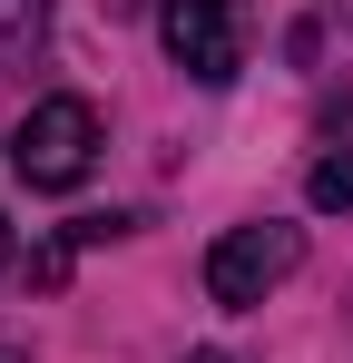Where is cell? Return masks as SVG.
<instances>
[{
  "instance_id": "6da1fadb",
  "label": "cell",
  "mask_w": 353,
  "mask_h": 363,
  "mask_svg": "<svg viewBox=\"0 0 353 363\" xmlns=\"http://www.w3.org/2000/svg\"><path fill=\"white\" fill-rule=\"evenodd\" d=\"M89 157H99V108H89L79 89L40 99L30 118L10 128V167H20L30 186H50V196H69V186L89 177Z\"/></svg>"
},
{
  "instance_id": "7a4b0ae2",
  "label": "cell",
  "mask_w": 353,
  "mask_h": 363,
  "mask_svg": "<svg viewBox=\"0 0 353 363\" xmlns=\"http://www.w3.org/2000/svg\"><path fill=\"white\" fill-rule=\"evenodd\" d=\"M294 265H304V226H226V236L206 245V295L226 304V314H245V304H265L275 285H285Z\"/></svg>"
},
{
  "instance_id": "3957f363",
  "label": "cell",
  "mask_w": 353,
  "mask_h": 363,
  "mask_svg": "<svg viewBox=\"0 0 353 363\" xmlns=\"http://www.w3.org/2000/svg\"><path fill=\"white\" fill-rule=\"evenodd\" d=\"M157 40L196 89H226L245 69V10L235 0H157Z\"/></svg>"
},
{
  "instance_id": "277c9868",
  "label": "cell",
  "mask_w": 353,
  "mask_h": 363,
  "mask_svg": "<svg viewBox=\"0 0 353 363\" xmlns=\"http://www.w3.org/2000/svg\"><path fill=\"white\" fill-rule=\"evenodd\" d=\"M40 30H50V0H0V60L10 69L40 50Z\"/></svg>"
},
{
  "instance_id": "5b68a950",
  "label": "cell",
  "mask_w": 353,
  "mask_h": 363,
  "mask_svg": "<svg viewBox=\"0 0 353 363\" xmlns=\"http://www.w3.org/2000/svg\"><path fill=\"white\" fill-rule=\"evenodd\" d=\"M304 196H314V206H353V147H344V157H314Z\"/></svg>"
},
{
  "instance_id": "8992f818",
  "label": "cell",
  "mask_w": 353,
  "mask_h": 363,
  "mask_svg": "<svg viewBox=\"0 0 353 363\" xmlns=\"http://www.w3.org/2000/svg\"><path fill=\"white\" fill-rule=\"evenodd\" d=\"M0 265H20V236H10V216H0Z\"/></svg>"
},
{
  "instance_id": "52a82bcc",
  "label": "cell",
  "mask_w": 353,
  "mask_h": 363,
  "mask_svg": "<svg viewBox=\"0 0 353 363\" xmlns=\"http://www.w3.org/2000/svg\"><path fill=\"white\" fill-rule=\"evenodd\" d=\"M186 363H235V354H216V344H206V354H186Z\"/></svg>"
},
{
  "instance_id": "ba28073f",
  "label": "cell",
  "mask_w": 353,
  "mask_h": 363,
  "mask_svg": "<svg viewBox=\"0 0 353 363\" xmlns=\"http://www.w3.org/2000/svg\"><path fill=\"white\" fill-rule=\"evenodd\" d=\"M0 363H30V354H20V344H0Z\"/></svg>"
}]
</instances>
